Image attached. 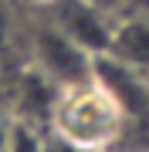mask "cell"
Returning a JSON list of instances; mask_svg holds the SVG:
<instances>
[{
    "label": "cell",
    "instance_id": "1",
    "mask_svg": "<svg viewBox=\"0 0 149 152\" xmlns=\"http://www.w3.org/2000/svg\"><path fill=\"white\" fill-rule=\"evenodd\" d=\"M48 132L78 149L112 152L126 139L129 125L112 91L92 71V78H85V81L58 88V98L51 105V118H48Z\"/></svg>",
    "mask_w": 149,
    "mask_h": 152
},
{
    "label": "cell",
    "instance_id": "2",
    "mask_svg": "<svg viewBox=\"0 0 149 152\" xmlns=\"http://www.w3.org/2000/svg\"><path fill=\"white\" fill-rule=\"evenodd\" d=\"M31 64L44 71L54 85H75L92 78L95 54L71 41L61 27H54L48 17H41L31 27Z\"/></svg>",
    "mask_w": 149,
    "mask_h": 152
},
{
    "label": "cell",
    "instance_id": "3",
    "mask_svg": "<svg viewBox=\"0 0 149 152\" xmlns=\"http://www.w3.org/2000/svg\"><path fill=\"white\" fill-rule=\"evenodd\" d=\"M95 78L119 102L129 132L136 129L142 135H149V78L139 68H132L129 61H122L119 54H112V51L95 54Z\"/></svg>",
    "mask_w": 149,
    "mask_h": 152
},
{
    "label": "cell",
    "instance_id": "4",
    "mask_svg": "<svg viewBox=\"0 0 149 152\" xmlns=\"http://www.w3.org/2000/svg\"><path fill=\"white\" fill-rule=\"evenodd\" d=\"M41 10L54 27H61L85 51H92V54L112 51V41H115L119 27L109 20V14H105V7L98 0H51Z\"/></svg>",
    "mask_w": 149,
    "mask_h": 152
},
{
    "label": "cell",
    "instance_id": "5",
    "mask_svg": "<svg viewBox=\"0 0 149 152\" xmlns=\"http://www.w3.org/2000/svg\"><path fill=\"white\" fill-rule=\"evenodd\" d=\"M112 54H119L149 78V24H122L112 41Z\"/></svg>",
    "mask_w": 149,
    "mask_h": 152
},
{
    "label": "cell",
    "instance_id": "6",
    "mask_svg": "<svg viewBox=\"0 0 149 152\" xmlns=\"http://www.w3.org/2000/svg\"><path fill=\"white\" fill-rule=\"evenodd\" d=\"M7 152H48V129L14 115L10 135H7Z\"/></svg>",
    "mask_w": 149,
    "mask_h": 152
},
{
    "label": "cell",
    "instance_id": "7",
    "mask_svg": "<svg viewBox=\"0 0 149 152\" xmlns=\"http://www.w3.org/2000/svg\"><path fill=\"white\" fill-rule=\"evenodd\" d=\"M10 122H14V105L10 91L0 85V152H7V135H10Z\"/></svg>",
    "mask_w": 149,
    "mask_h": 152
},
{
    "label": "cell",
    "instance_id": "8",
    "mask_svg": "<svg viewBox=\"0 0 149 152\" xmlns=\"http://www.w3.org/2000/svg\"><path fill=\"white\" fill-rule=\"evenodd\" d=\"M48 152H98V149H78V145H68V142H61L58 135H51V132H48Z\"/></svg>",
    "mask_w": 149,
    "mask_h": 152
},
{
    "label": "cell",
    "instance_id": "9",
    "mask_svg": "<svg viewBox=\"0 0 149 152\" xmlns=\"http://www.w3.org/2000/svg\"><path fill=\"white\" fill-rule=\"evenodd\" d=\"M24 4H37V7H44V4H51V0H24Z\"/></svg>",
    "mask_w": 149,
    "mask_h": 152
}]
</instances>
